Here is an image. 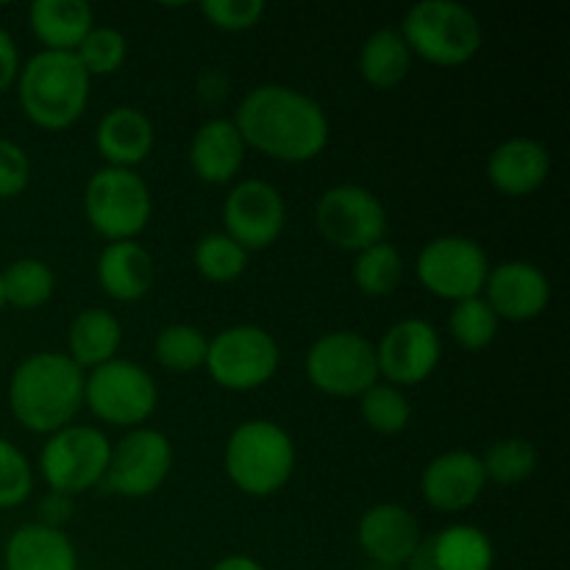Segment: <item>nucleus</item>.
Instances as JSON below:
<instances>
[{"label": "nucleus", "instance_id": "8", "mask_svg": "<svg viewBox=\"0 0 570 570\" xmlns=\"http://www.w3.org/2000/svg\"><path fill=\"white\" fill-rule=\"evenodd\" d=\"M111 443L100 429L70 426L48 434L39 451V473L53 495H81L98 488L109 465Z\"/></svg>", "mask_w": 570, "mask_h": 570}, {"label": "nucleus", "instance_id": "41", "mask_svg": "<svg viewBox=\"0 0 570 570\" xmlns=\"http://www.w3.org/2000/svg\"><path fill=\"white\" fill-rule=\"evenodd\" d=\"M6 306V298H3V276H0V309Z\"/></svg>", "mask_w": 570, "mask_h": 570}, {"label": "nucleus", "instance_id": "5", "mask_svg": "<svg viewBox=\"0 0 570 570\" xmlns=\"http://www.w3.org/2000/svg\"><path fill=\"white\" fill-rule=\"evenodd\" d=\"M399 31L412 56L438 67L468 65L484 42L479 17L456 0H421L406 11Z\"/></svg>", "mask_w": 570, "mask_h": 570}, {"label": "nucleus", "instance_id": "37", "mask_svg": "<svg viewBox=\"0 0 570 570\" xmlns=\"http://www.w3.org/2000/svg\"><path fill=\"white\" fill-rule=\"evenodd\" d=\"M267 6L262 0H204L200 11H204L206 22H212L220 31H248V28L259 26L265 17Z\"/></svg>", "mask_w": 570, "mask_h": 570}, {"label": "nucleus", "instance_id": "2", "mask_svg": "<svg viewBox=\"0 0 570 570\" xmlns=\"http://www.w3.org/2000/svg\"><path fill=\"white\" fill-rule=\"evenodd\" d=\"M83 379L87 373L59 351L26 356L9 379L11 415L33 434H53L70 426L83 406Z\"/></svg>", "mask_w": 570, "mask_h": 570}, {"label": "nucleus", "instance_id": "13", "mask_svg": "<svg viewBox=\"0 0 570 570\" xmlns=\"http://www.w3.org/2000/svg\"><path fill=\"white\" fill-rule=\"evenodd\" d=\"M415 271L429 293L451 301V304H460V301L482 295L490 262L476 239L445 234V237H434L423 245Z\"/></svg>", "mask_w": 570, "mask_h": 570}, {"label": "nucleus", "instance_id": "27", "mask_svg": "<svg viewBox=\"0 0 570 570\" xmlns=\"http://www.w3.org/2000/svg\"><path fill=\"white\" fill-rule=\"evenodd\" d=\"M412 50L399 28H379L360 50V76L373 89H393L410 76Z\"/></svg>", "mask_w": 570, "mask_h": 570}, {"label": "nucleus", "instance_id": "20", "mask_svg": "<svg viewBox=\"0 0 570 570\" xmlns=\"http://www.w3.org/2000/svg\"><path fill=\"white\" fill-rule=\"evenodd\" d=\"M551 173V154L532 137H510L488 156V178L499 193L521 198L538 193Z\"/></svg>", "mask_w": 570, "mask_h": 570}, {"label": "nucleus", "instance_id": "32", "mask_svg": "<svg viewBox=\"0 0 570 570\" xmlns=\"http://www.w3.org/2000/svg\"><path fill=\"white\" fill-rule=\"evenodd\" d=\"M482 468L488 482L521 484L538 471V449L523 438L495 440L482 456Z\"/></svg>", "mask_w": 570, "mask_h": 570}, {"label": "nucleus", "instance_id": "23", "mask_svg": "<svg viewBox=\"0 0 570 570\" xmlns=\"http://www.w3.org/2000/svg\"><path fill=\"white\" fill-rule=\"evenodd\" d=\"M245 161V139L234 120L212 117L189 142V167L204 184H228Z\"/></svg>", "mask_w": 570, "mask_h": 570}, {"label": "nucleus", "instance_id": "22", "mask_svg": "<svg viewBox=\"0 0 570 570\" xmlns=\"http://www.w3.org/2000/svg\"><path fill=\"white\" fill-rule=\"evenodd\" d=\"M98 284L109 298L120 304H134L145 298L154 287V256L137 239H122V243H109L98 256Z\"/></svg>", "mask_w": 570, "mask_h": 570}, {"label": "nucleus", "instance_id": "17", "mask_svg": "<svg viewBox=\"0 0 570 570\" xmlns=\"http://www.w3.org/2000/svg\"><path fill=\"white\" fill-rule=\"evenodd\" d=\"M488 488L482 456L473 451H445L438 454L421 473V493L438 512L471 510Z\"/></svg>", "mask_w": 570, "mask_h": 570}, {"label": "nucleus", "instance_id": "36", "mask_svg": "<svg viewBox=\"0 0 570 570\" xmlns=\"http://www.w3.org/2000/svg\"><path fill=\"white\" fill-rule=\"evenodd\" d=\"M33 468L11 440L0 438V510H14L31 499Z\"/></svg>", "mask_w": 570, "mask_h": 570}, {"label": "nucleus", "instance_id": "26", "mask_svg": "<svg viewBox=\"0 0 570 570\" xmlns=\"http://www.w3.org/2000/svg\"><path fill=\"white\" fill-rule=\"evenodd\" d=\"M122 345V323L104 306H89L72 317L67 328V356L81 371H95L117 360Z\"/></svg>", "mask_w": 570, "mask_h": 570}, {"label": "nucleus", "instance_id": "15", "mask_svg": "<svg viewBox=\"0 0 570 570\" xmlns=\"http://www.w3.org/2000/svg\"><path fill=\"white\" fill-rule=\"evenodd\" d=\"M443 340L438 328L423 317H406L384 332L376 345L379 376L393 387H415L423 384L440 365Z\"/></svg>", "mask_w": 570, "mask_h": 570}, {"label": "nucleus", "instance_id": "24", "mask_svg": "<svg viewBox=\"0 0 570 570\" xmlns=\"http://www.w3.org/2000/svg\"><path fill=\"white\" fill-rule=\"evenodd\" d=\"M6 570H78L72 540L53 523H22L3 549Z\"/></svg>", "mask_w": 570, "mask_h": 570}, {"label": "nucleus", "instance_id": "29", "mask_svg": "<svg viewBox=\"0 0 570 570\" xmlns=\"http://www.w3.org/2000/svg\"><path fill=\"white\" fill-rule=\"evenodd\" d=\"M401 278H404V256L387 239L356 254L354 284L367 298H384V295L395 293Z\"/></svg>", "mask_w": 570, "mask_h": 570}, {"label": "nucleus", "instance_id": "14", "mask_svg": "<svg viewBox=\"0 0 570 570\" xmlns=\"http://www.w3.org/2000/svg\"><path fill=\"white\" fill-rule=\"evenodd\" d=\"M223 226L226 234L245 250H265L282 237L287 226L284 195L262 178H245L228 189L223 200Z\"/></svg>", "mask_w": 570, "mask_h": 570}, {"label": "nucleus", "instance_id": "19", "mask_svg": "<svg viewBox=\"0 0 570 570\" xmlns=\"http://www.w3.org/2000/svg\"><path fill=\"white\" fill-rule=\"evenodd\" d=\"M495 549L488 532L454 523L421 540L406 570H493Z\"/></svg>", "mask_w": 570, "mask_h": 570}, {"label": "nucleus", "instance_id": "11", "mask_svg": "<svg viewBox=\"0 0 570 570\" xmlns=\"http://www.w3.org/2000/svg\"><path fill=\"white\" fill-rule=\"evenodd\" d=\"M173 471V445L167 434L159 429L139 426L128 429L115 445H111L109 465H106L104 488L120 499H148Z\"/></svg>", "mask_w": 570, "mask_h": 570}, {"label": "nucleus", "instance_id": "1", "mask_svg": "<svg viewBox=\"0 0 570 570\" xmlns=\"http://www.w3.org/2000/svg\"><path fill=\"white\" fill-rule=\"evenodd\" d=\"M234 126L245 148H256L287 165L321 156L328 145V117L315 98L287 83H262L239 104Z\"/></svg>", "mask_w": 570, "mask_h": 570}, {"label": "nucleus", "instance_id": "40", "mask_svg": "<svg viewBox=\"0 0 570 570\" xmlns=\"http://www.w3.org/2000/svg\"><path fill=\"white\" fill-rule=\"evenodd\" d=\"M212 570H267V568L248 554H228L223 557V560H217L215 566H212Z\"/></svg>", "mask_w": 570, "mask_h": 570}, {"label": "nucleus", "instance_id": "10", "mask_svg": "<svg viewBox=\"0 0 570 570\" xmlns=\"http://www.w3.org/2000/svg\"><path fill=\"white\" fill-rule=\"evenodd\" d=\"M159 404V387L142 365L111 360L83 379V406L109 426L139 429Z\"/></svg>", "mask_w": 570, "mask_h": 570}, {"label": "nucleus", "instance_id": "4", "mask_svg": "<svg viewBox=\"0 0 570 570\" xmlns=\"http://www.w3.org/2000/svg\"><path fill=\"white\" fill-rule=\"evenodd\" d=\"M295 443L278 423L254 417L243 421L228 434L223 451L226 476L239 493L250 499H271L282 493L295 471Z\"/></svg>", "mask_w": 570, "mask_h": 570}, {"label": "nucleus", "instance_id": "3", "mask_svg": "<svg viewBox=\"0 0 570 570\" xmlns=\"http://www.w3.org/2000/svg\"><path fill=\"white\" fill-rule=\"evenodd\" d=\"M17 98L33 126L45 131H65L87 111L92 78L76 53L39 50L20 67Z\"/></svg>", "mask_w": 570, "mask_h": 570}, {"label": "nucleus", "instance_id": "30", "mask_svg": "<svg viewBox=\"0 0 570 570\" xmlns=\"http://www.w3.org/2000/svg\"><path fill=\"white\" fill-rule=\"evenodd\" d=\"M248 250L234 243L226 232H212L193 248V265L200 278L212 284H232L248 271Z\"/></svg>", "mask_w": 570, "mask_h": 570}, {"label": "nucleus", "instance_id": "39", "mask_svg": "<svg viewBox=\"0 0 570 570\" xmlns=\"http://www.w3.org/2000/svg\"><path fill=\"white\" fill-rule=\"evenodd\" d=\"M20 67V50H17L14 37L6 28H0V95L14 87Z\"/></svg>", "mask_w": 570, "mask_h": 570}, {"label": "nucleus", "instance_id": "25", "mask_svg": "<svg viewBox=\"0 0 570 570\" xmlns=\"http://www.w3.org/2000/svg\"><path fill=\"white\" fill-rule=\"evenodd\" d=\"M28 26L45 50L76 53L95 26V11L87 0H37L28 9Z\"/></svg>", "mask_w": 570, "mask_h": 570}, {"label": "nucleus", "instance_id": "35", "mask_svg": "<svg viewBox=\"0 0 570 570\" xmlns=\"http://www.w3.org/2000/svg\"><path fill=\"white\" fill-rule=\"evenodd\" d=\"M83 70L92 76H111L122 67L128 56V39L120 28L115 26H92V31L83 37L76 50Z\"/></svg>", "mask_w": 570, "mask_h": 570}, {"label": "nucleus", "instance_id": "6", "mask_svg": "<svg viewBox=\"0 0 570 570\" xmlns=\"http://www.w3.org/2000/svg\"><path fill=\"white\" fill-rule=\"evenodd\" d=\"M83 215L109 243L137 239L154 215V195L137 170L106 165L83 187Z\"/></svg>", "mask_w": 570, "mask_h": 570}, {"label": "nucleus", "instance_id": "16", "mask_svg": "<svg viewBox=\"0 0 570 570\" xmlns=\"http://www.w3.org/2000/svg\"><path fill=\"white\" fill-rule=\"evenodd\" d=\"M482 298L499 321L529 323L543 315L551 304V282L538 265L527 259H510L490 267Z\"/></svg>", "mask_w": 570, "mask_h": 570}, {"label": "nucleus", "instance_id": "31", "mask_svg": "<svg viewBox=\"0 0 570 570\" xmlns=\"http://www.w3.org/2000/svg\"><path fill=\"white\" fill-rule=\"evenodd\" d=\"M209 337L189 323H170L154 340V356L165 371L189 373L206 365Z\"/></svg>", "mask_w": 570, "mask_h": 570}, {"label": "nucleus", "instance_id": "7", "mask_svg": "<svg viewBox=\"0 0 570 570\" xmlns=\"http://www.w3.org/2000/svg\"><path fill=\"white\" fill-rule=\"evenodd\" d=\"M282 365V348L267 328L254 323L228 326L209 337L206 371L212 382L232 393H250L271 382Z\"/></svg>", "mask_w": 570, "mask_h": 570}, {"label": "nucleus", "instance_id": "28", "mask_svg": "<svg viewBox=\"0 0 570 570\" xmlns=\"http://www.w3.org/2000/svg\"><path fill=\"white\" fill-rule=\"evenodd\" d=\"M3 276V298L6 306L14 309H39L48 304L56 293V273L48 262L37 259V256H22L6 265L0 271Z\"/></svg>", "mask_w": 570, "mask_h": 570}, {"label": "nucleus", "instance_id": "18", "mask_svg": "<svg viewBox=\"0 0 570 570\" xmlns=\"http://www.w3.org/2000/svg\"><path fill=\"white\" fill-rule=\"evenodd\" d=\"M356 540L362 551L382 568H406L421 546V523L406 507L384 501L360 518Z\"/></svg>", "mask_w": 570, "mask_h": 570}, {"label": "nucleus", "instance_id": "9", "mask_svg": "<svg viewBox=\"0 0 570 570\" xmlns=\"http://www.w3.org/2000/svg\"><path fill=\"white\" fill-rule=\"evenodd\" d=\"M312 387L332 399H360L379 382L376 345L360 332H328L309 345L304 360Z\"/></svg>", "mask_w": 570, "mask_h": 570}, {"label": "nucleus", "instance_id": "34", "mask_svg": "<svg viewBox=\"0 0 570 570\" xmlns=\"http://www.w3.org/2000/svg\"><path fill=\"white\" fill-rule=\"evenodd\" d=\"M362 421L379 434H401L412 421V404L393 384H373L360 395Z\"/></svg>", "mask_w": 570, "mask_h": 570}, {"label": "nucleus", "instance_id": "12", "mask_svg": "<svg viewBox=\"0 0 570 570\" xmlns=\"http://www.w3.org/2000/svg\"><path fill=\"white\" fill-rule=\"evenodd\" d=\"M315 226L328 245L360 254L384 239L387 209L371 189L356 187V184H337L317 200Z\"/></svg>", "mask_w": 570, "mask_h": 570}, {"label": "nucleus", "instance_id": "33", "mask_svg": "<svg viewBox=\"0 0 570 570\" xmlns=\"http://www.w3.org/2000/svg\"><path fill=\"white\" fill-rule=\"evenodd\" d=\"M499 315L490 309L482 295L454 304L449 315V332L456 345L465 351H484L495 337H499Z\"/></svg>", "mask_w": 570, "mask_h": 570}, {"label": "nucleus", "instance_id": "21", "mask_svg": "<svg viewBox=\"0 0 570 570\" xmlns=\"http://www.w3.org/2000/svg\"><path fill=\"white\" fill-rule=\"evenodd\" d=\"M154 142V122L137 106H115L100 117L98 128H95V148L109 161V167L134 170L148 159Z\"/></svg>", "mask_w": 570, "mask_h": 570}, {"label": "nucleus", "instance_id": "38", "mask_svg": "<svg viewBox=\"0 0 570 570\" xmlns=\"http://www.w3.org/2000/svg\"><path fill=\"white\" fill-rule=\"evenodd\" d=\"M31 181V159L14 139H0V200H11L26 193Z\"/></svg>", "mask_w": 570, "mask_h": 570}]
</instances>
